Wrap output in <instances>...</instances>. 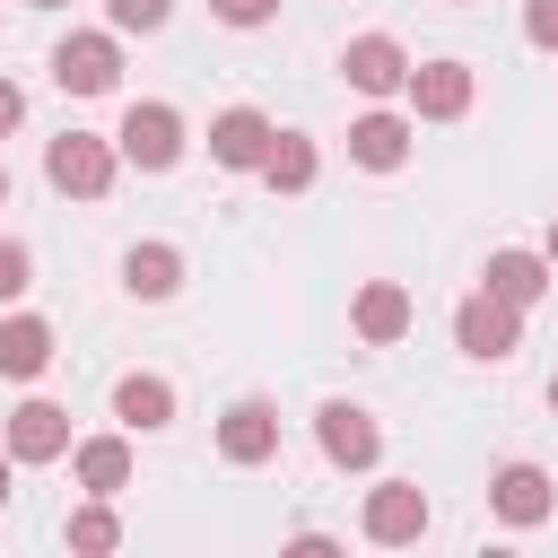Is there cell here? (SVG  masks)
Wrapping results in <instances>:
<instances>
[{
    "label": "cell",
    "instance_id": "7c38bea8",
    "mask_svg": "<svg viewBox=\"0 0 558 558\" xmlns=\"http://www.w3.org/2000/svg\"><path fill=\"white\" fill-rule=\"evenodd\" d=\"M340 78H349L357 96H401V87H410V52H401L392 35H349Z\"/></svg>",
    "mask_w": 558,
    "mask_h": 558
},
{
    "label": "cell",
    "instance_id": "3957f363",
    "mask_svg": "<svg viewBox=\"0 0 558 558\" xmlns=\"http://www.w3.org/2000/svg\"><path fill=\"white\" fill-rule=\"evenodd\" d=\"M453 349H462V357H480V366H506V357L523 349V305H506V296L471 288V296L453 305Z\"/></svg>",
    "mask_w": 558,
    "mask_h": 558
},
{
    "label": "cell",
    "instance_id": "83f0119b",
    "mask_svg": "<svg viewBox=\"0 0 558 558\" xmlns=\"http://www.w3.org/2000/svg\"><path fill=\"white\" fill-rule=\"evenodd\" d=\"M541 253H549V262H558V218H549V244H541Z\"/></svg>",
    "mask_w": 558,
    "mask_h": 558
},
{
    "label": "cell",
    "instance_id": "ac0fdd59",
    "mask_svg": "<svg viewBox=\"0 0 558 558\" xmlns=\"http://www.w3.org/2000/svg\"><path fill=\"white\" fill-rule=\"evenodd\" d=\"M44 366H52V323L44 314H9L0 323V375L9 384H35Z\"/></svg>",
    "mask_w": 558,
    "mask_h": 558
},
{
    "label": "cell",
    "instance_id": "6da1fadb",
    "mask_svg": "<svg viewBox=\"0 0 558 558\" xmlns=\"http://www.w3.org/2000/svg\"><path fill=\"white\" fill-rule=\"evenodd\" d=\"M52 87L61 96H113L122 87V35L113 26H70L52 44Z\"/></svg>",
    "mask_w": 558,
    "mask_h": 558
},
{
    "label": "cell",
    "instance_id": "603a6c76",
    "mask_svg": "<svg viewBox=\"0 0 558 558\" xmlns=\"http://www.w3.org/2000/svg\"><path fill=\"white\" fill-rule=\"evenodd\" d=\"M26 288H35V253H26L17 235H0V305H17Z\"/></svg>",
    "mask_w": 558,
    "mask_h": 558
},
{
    "label": "cell",
    "instance_id": "d4e9b609",
    "mask_svg": "<svg viewBox=\"0 0 558 558\" xmlns=\"http://www.w3.org/2000/svg\"><path fill=\"white\" fill-rule=\"evenodd\" d=\"M218 9V26H270L279 17V0H209Z\"/></svg>",
    "mask_w": 558,
    "mask_h": 558
},
{
    "label": "cell",
    "instance_id": "cb8c5ba5",
    "mask_svg": "<svg viewBox=\"0 0 558 558\" xmlns=\"http://www.w3.org/2000/svg\"><path fill=\"white\" fill-rule=\"evenodd\" d=\"M523 35H532L541 52H558V0H523Z\"/></svg>",
    "mask_w": 558,
    "mask_h": 558
},
{
    "label": "cell",
    "instance_id": "8fae6325",
    "mask_svg": "<svg viewBox=\"0 0 558 558\" xmlns=\"http://www.w3.org/2000/svg\"><path fill=\"white\" fill-rule=\"evenodd\" d=\"M488 506H497V523L532 532V523H549L558 488H549V471H541V462H497V480H488Z\"/></svg>",
    "mask_w": 558,
    "mask_h": 558
},
{
    "label": "cell",
    "instance_id": "ffe728a7",
    "mask_svg": "<svg viewBox=\"0 0 558 558\" xmlns=\"http://www.w3.org/2000/svg\"><path fill=\"white\" fill-rule=\"evenodd\" d=\"M314 174H323L314 140H305V131H279L270 157H262V183H270V192H314Z\"/></svg>",
    "mask_w": 558,
    "mask_h": 558
},
{
    "label": "cell",
    "instance_id": "2e32d148",
    "mask_svg": "<svg viewBox=\"0 0 558 558\" xmlns=\"http://www.w3.org/2000/svg\"><path fill=\"white\" fill-rule=\"evenodd\" d=\"M122 288H131L140 305H166V296L183 288V244H157V235L131 244V253H122Z\"/></svg>",
    "mask_w": 558,
    "mask_h": 558
},
{
    "label": "cell",
    "instance_id": "52a82bcc",
    "mask_svg": "<svg viewBox=\"0 0 558 558\" xmlns=\"http://www.w3.org/2000/svg\"><path fill=\"white\" fill-rule=\"evenodd\" d=\"M410 113L418 122H462L471 113V96H480V78H471V61H410Z\"/></svg>",
    "mask_w": 558,
    "mask_h": 558
},
{
    "label": "cell",
    "instance_id": "30bf717a",
    "mask_svg": "<svg viewBox=\"0 0 558 558\" xmlns=\"http://www.w3.org/2000/svg\"><path fill=\"white\" fill-rule=\"evenodd\" d=\"M218 453H227L235 471H253V462H270V453H279V410H270L262 392H244V401H227V418H218Z\"/></svg>",
    "mask_w": 558,
    "mask_h": 558
},
{
    "label": "cell",
    "instance_id": "4fadbf2b",
    "mask_svg": "<svg viewBox=\"0 0 558 558\" xmlns=\"http://www.w3.org/2000/svg\"><path fill=\"white\" fill-rule=\"evenodd\" d=\"M549 279H558V262H549V253H523V244H497V253H488V270H480V288H488V296H506V305H523V314L549 296Z\"/></svg>",
    "mask_w": 558,
    "mask_h": 558
},
{
    "label": "cell",
    "instance_id": "ba28073f",
    "mask_svg": "<svg viewBox=\"0 0 558 558\" xmlns=\"http://www.w3.org/2000/svg\"><path fill=\"white\" fill-rule=\"evenodd\" d=\"M410 140H418V113H392V105H375V113L349 122V157L366 174H401L410 166Z\"/></svg>",
    "mask_w": 558,
    "mask_h": 558
},
{
    "label": "cell",
    "instance_id": "f1b7e54d",
    "mask_svg": "<svg viewBox=\"0 0 558 558\" xmlns=\"http://www.w3.org/2000/svg\"><path fill=\"white\" fill-rule=\"evenodd\" d=\"M26 9H70V0H26Z\"/></svg>",
    "mask_w": 558,
    "mask_h": 558
},
{
    "label": "cell",
    "instance_id": "4dcf8cb0",
    "mask_svg": "<svg viewBox=\"0 0 558 558\" xmlns=\"http://www.w3.org/2000/svg\"><path fill=\"white\" fill-rule=\"evenodd\" d=\"M549 410H558V375H549Z\"/></svg>",
    "mask_w": 558,
    "mask_h": 558
},
{
    "label": "cell",
    "instance_id": "d6986e66",
    "mask_svg": "<svg viewBox=\"0 0 558 558\" xmlns=\"http://www.w3.org/2000/svg\"><path fill=\"white\" fill-rule=\"evenodd\" d=\"M113 418L140 427V436L174 427V384H166V375H122V384H113Z\"/></svg>",
    "mask_w": 558,
    "mask_h": 558
},
{
    "label": "cell",
    "instance_id": "44dd1931",
    "mask_svg": "<svg viewBox=\"0 0 558 558\" xmlns=\"http://www.w3.org/2000/svg\"><path fill=\"white\" fill-rule=\"evenodd\" d=\"M78 558H105V549H122V514H113V497H87L78 514H70V532H61Z\"/></svg>",
    "mask_w": 558,
    "mask_h": 558
},
{
    "label": "cell",
    "instance_id": "5bb4252c",
    "mask_svg": "<svg viewBox=\"0 0 558 558\" xmlns=\"http://www.w3.org/2000/svg\"><path fill=\"white\" fill-rule=\"evenodd\" d=\"M0 445H9L17 462H61V453H70V410H61V401H17L9 427H0Z\"/></svg>",
    "mask_w": 558,
    "mask_h": 558
},
{
    "label": "cell",
    "instance_id": "9c48e42d",
    "mask_svg": "<svg viewBox=\"0 0 558 558\" xmlns=\"http://www.w3.org/2000/svg\"><path fill=\"white\" fill-rule=\"evenodd\" d=\"M270 140H279V122H270V113H253V105H227V113L209 122V157H218L227 174H262Z\"/></svg>",
    "mask_w": 558,
    "mask_h": 558
},
{
    "label": "cell",
    "instance_id": "484cf974",
    "mask_svg": "<svg viewBox=\"0 0 558 558\" xmlns=\"http://www.w3.org/2000/svg\"><path fill=\"white\" fill-rule=\"evenodd\" d=\"M17 122H26V87H17V78H0V140H9Z\"/></svg>",
    "mask_w": 558,
    "mask_h": 558
},
{
    "label": "cell",
    "instance_id": "f546056e",
    "mask_svg": "<svg viewBox=\"0 0 558 558\" xmlns=\"http://www.w3.org/2000/svg\"><path fill=\"white\" fill-rule=\"evenodd\" d=\"M0 209H9V166H0Z\"/></svg>",
    "mask_w": 558,
    "mask_h": 558
},
{
    "label": "cell",
    "instance_id": "e0dca14e",
    "mask_svg": "<svg viewBox=\"0 0 558 558\" xmlns=\"http://www.w3.org/2000/svg\"><path fill=\"white\" fill-rule=\"evenodd\" d=\"M70 471L87 497H122L131 488V436H78L70 445Z\"/></svg>",
    "mask_w": 558,
    "mask_h": 558
},
{
    "label": "cell",
    "instance_id": "8992f818",
    "mask_svg": "<svg viewBox=\"0 0 558 558\" xmlns=\"http://www.w3.org/2000/svg\"><path fill=\"white\" fill-rule=\"evenodd\" d=\"M357 523H366V541H375V549H410V541L427 532V488H418V480H375Z\"/></svg>",
    "mask_w": 558,
    "mask_h": 558
},
{
    "label": "cell",
    "instance_id": "7402d4cb",
    "mask_svg": "<svg viewBox=\"0 0 558 558\" xmlns=\"http://www.w3.org/2000/svg\"><path fill=\"white\" fill-rule=\"evenodd\" d=\"M174 17V0H105V26L113 35H157Z\"/></svg>",
    "mask_w": 558,
    "mask_h": 558
},
{
    "label": "cell",
    "instance_id": "277c9868",
    "mask_svg": "<svg viewBox=\"0 0 558 558\" xmlns=\"http://www.w3.org/2000/svg\"><path fill=\"white\" fill-rule=\"evenodd\" d=\"M113 148H122V166H140V174H166V166L183 157V113H174L166 96H140V105H122Z\"/></svg>",
    "mask_w": 558,
    "mask_h": 558
},
{
    "label": "cell",
    "instance_id": "4316f807",
    "mask_svg": "<svg viewBox=\"0 0 558 558\" xmlns=\"http://www.w3.org/2000/svg\"><path fill=\"white\" fill-rule=\"evenodd\" d=\"M9 480H17V453L0 445V506H9Z\"/></svg>",
    "mask_w": 558,
    "mask_h": 558
},
{
    "label": "cell",
    "instance_id": "9a60e30c",
    "mask_svg": "<svg viewBox=\"0 0 558 558\" xmlns=\"http://www.w3.org/2000/svg\"><path fill=\"white\" fill-rule=\"evenodd\" d=\"M410 314H418V305H410V288H401V279H366V288H357V305H349L357 340H375V349H392V340L410 331Z\"/></svg>",
    "mask_w": 558,
    "mask_h": 558
},
{
    "label": "cell",
    "instance_id": "5b68a950",
    "mask_svg": "<svg viewBox=\"0 0 558 558\" xmlns=\"http://www.w3.org/2000/svg\"><path fill=\"white\" fill-rule=\"evenodd\" d=\"M314 445H323L331 471H375V462H384V427H375V410H357V401H323V410H314Z\"/></svg>",
    "mask_w": 558,
    "mask_h": 558
},
{
    "label": "cell",
    "instance_id": "7a4b0ae2",
    "mask_svg": "<svg viewBox=\"0 0 558 558\" xmlns=\"http://www.w3.org/2000/svg\"><path fill=\"white\" fill-rule=\"evenodd\" d=\"M113 174H122V148H113V140H96V131H61V140L44 148V183H52V192H70V201H105V192H113Z\"/></svg>",
    "mask_w": 558,
    "mask_h": 558
}]
</instances>
